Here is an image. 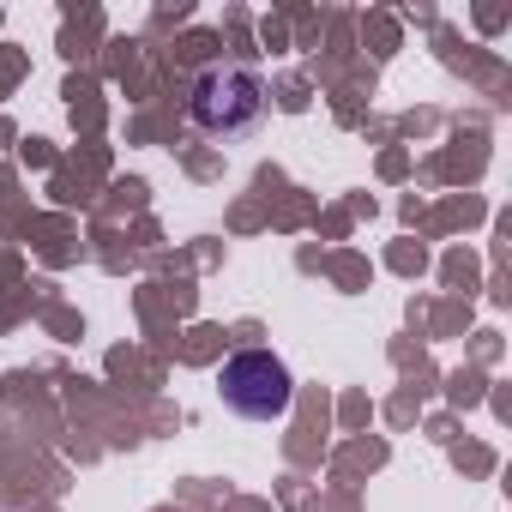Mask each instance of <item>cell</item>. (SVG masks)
Listing matches in <instances>:
<instances>
[{
    "mask_svg": "<svg viewBox=\"0 0 512 512\" xmlns=\"http://www.w3.org/2000/svg\"><path fill=\"white\" fill-rule=\"evenodd\" d=\"M187 115L211 139L253 133V127H260V115H266V79L253 73V67H241V61H211L187 85Z\"/></svg>",
    "mask_w": 512,
    "mask_h": 512,
    "instance_id": "obj_1",
    "label": "cell"
},
{
    "mask_svg": "<svg viewBox=\"0 0 512 512\" xmlns=\"http://www.w3.org/2000/svg\"><path fill=\"white\" fill-rule=\"evenodd\" d=\"M217 392L235 416L247 422H284L290 404H296V374L284 356L272 350H235L223 368H217Z\"/></svg>",
    "mask_w": 512,
    "mask_h": 512,
    "instance_id": "obj_2",
    "label": "cell"
}]
</instances>
